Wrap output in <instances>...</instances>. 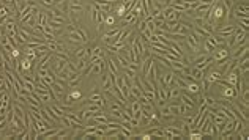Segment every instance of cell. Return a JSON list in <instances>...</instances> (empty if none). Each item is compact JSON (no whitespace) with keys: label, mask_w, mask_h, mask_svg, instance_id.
<instances>
[{"label":"cell","mask_w":249,"mask_h":140,"mask_svg":"<svg viewBox=\"0 0 249 140\" xmlns=\"http://www.w3.org/2000/svg\"><path fill=\"white\" fill-rule=\"evenodd\" d=\"M211 16H213V25H214L218 21L225 19V8L221 5V3L214 2V5H213V13H211Z\"/></svg>","instance_id":"2"},{"label":"cell","mask_w":249,"mask_h":140,"mask_svg":"<svg viewBox=\"0 0 249 140\" xmlns=\"http://www.w3.org/2000/svg\"><path fill=\"white\" fill-rule=\"evenodd\" d=\"M81 79H82V76H79V77L74 79V80H70V82H68V87H70V88L77 87V85H79V82H81Z\"/></svg>","instance_id":"37"},{"label":"cell","mask_w":249,"mask_h":140,"mask_svg":"<svg viewBox=\"0 0 249 140\" xmlns=\"http://www.w3.org/2000/svg\"><path fill=\"white\" fill-rule=\"evenodd\" d=\"M66 69L70 71V73H79V71H77V68H76V65H73V63H71V60L66 63Z\"/></svg>","instance_id":"38"},{"label":"cell","mask_w":249,"mask_h":140,"mask_svg":"<svg viewBox=\"0 0 249 140\" xmlns=\"http://www.w3.org/2000/svg\"><path fill=\"white\" fill-rule=\"evenodd\" d=\"M91 120H93L95 123H101V124H106V123H107V116H106L101 110L95 112V114H91Z\"/></svg>","instance_id":"11"},{"label":"cell","mask_w":249,"mask_h":140,"mask_svg":"<svg viewBox=\"0 0 249 140\" xmlns=\"http://www.w3.org/2000/svg\"><path fill=\"white\" fill-rule=\"evenodd\" d=\"M180 99H181V102L184 104V106L188 107V109H194V106H196V102H194V98H192V94L189 96V94H186V93H181V96H180Z\"/></svg>","instance_id":"8"},{"label":"cell","mask_w":249,"mask_h":140,"mask_svg":"<svg viewBox=\"0 0 249 140\" xmlns=\"http://www.w3.org/2000/svg\"><path fill=\"white\" fill-rule=\"evenodd\" d=\"M76 31L79 33V36H81V39H82V43H87V41H89V33H87V30H85V29H82V27L76 25Z\"/></svg>","instance_id":"19"},{"label":"cell","mask_w":249,"mask_h":140,"mask_svg":"<svg viewBox=\"0 0 249 140\" xmlns=\"http://www.w3.org/2000/svg\"><path fill=\"white\" fill-rule=\"evenodd\" d=\"M181 96V88L177 85H170L169 87V101H178Z\"/></svg>","instance_id":"6"},{"label":"cell","mask_w":249,"mask_h":140,"mask_svg":"<svg viewBox=\"0 0 249 140\" xmlns=\"http://www.w3.org/2000/svg\"><path fill=\"white\" fill-rule=\"evenodd\" d=\"M66 31H68V33L76 31V24H66Z\"/></svg>","instance_id":"41"},{"label":"cell","mask_w":249,"mask_h":140,"mask_svg":"<svg viewBox=\"0 0 249 140\" xmlns=\"http://www.w3.org/2000/svg\"><path fill=\"white\" fill-rule=\"evenodd\" d=\"M103 58V57H101ZM103 68H101V65H99V60L98 61H95L93 65L90 66V74H103Z\"/></svg>","instance_id":"17"},{"label":"cell","mask_w":249,"mask_h":140,"mask_svg":"<svg viewBox=\"0 0 249 140\" xmlns=\"http://www.w3.org/2000/svg\"><path fill=\"white\" fill-rule=\"evenodd\" d=\"M91 55L95 57H104V51L101 46H93V49H91Z\"/></svg>","instance_id":"24"},{"label":"cell","mask_w":249,"mask_h":140,"mask_svg":"<svg viewBox=\"0 0 249 140\" xmlns=\"http://www.w3.org/2000/svg\"><path fill=\"white\" fill-rule=\"evenodd\" d=\"M70 94H71V98H73V99H74V101H76V99H81V96H82V94H81V91H79V90H77V91H76V90H73V91H71Z\"/></svg>","instance_id":"39"},{"label":"cell","mask_w":249,"mask_h":140,"mask_svg":"<svg viewBox=\"0 0 249 140\" xmlns=\"http://www.w3.org/2000/svg\"><path fill=\"white\" fill-rule=\"evenodd\" d=\"M104 25L115 27V16H114V14H109V16H106V19H104Z\"/></svg>","instance_id":"29"},{"label":"cell","mask_w":249,"mask_h":140,"mask_svg":"<svg viewBox=\"0 0 249 140\" xmlns=\"http://www.w3.org/2000/svg\"><path fill=\"white\" fill-rule=\"evenodd\" d=\"M114 14L117 17H123L126 14V3L125 2H117L114 5Z\"/></svg>","instance_id":"7"},{"label":"cell","mask_w":249,"mask_h":140,"mask_svg":"<svg viewBox=\"0 0 249 140\" xmlns=\"http://www.w3.org/2000/svg\"><path fill=\"white\" fill-rule=\"evenodd\" d=\"M186 43H188V46H189V49H191V52H194V54H197L200 51V46H202V43H200V38L197 36V35H194L192 31H189V33L186 35Z\"/></svg>","instance_id":"1"},{"label":"cell","mask_w":249,"mask_h":140,"mask_svg":"<svg viewBox=\"0 0 249 140\" xmlns=\"http://www.w3.org/2000/svg\"><path fill=\"white\" fill-rule=\"evenodd\" d=\"M120 31H122V29L120 27H115V29L106 31V33H103V38H118Z\"/></svg>","instance_id":"15"},{"label":"cell","mask_w":249,"mask_h":140,"mask_svg":"<svg viewBox=\"0 0 249 140\" xmlns=\"http://www.w3.org/2000/svg\"><path fill=\"white\" fill-rule=\"evenodd\" d=\"M87 65H89V60H87L85 57H82V58H79V61H77L76 68H77V71H81V69H84Z\"/></svg>","instance_id":"27"},{"label":"cell","mask_w":249,"mask_h":140,"mask_svg":"<svg viewBox=\"0 0 249 140\" xmlns=\"http://www.w3.org/2000/svg\"><path fill=\"white\" fill-rule=\"evenodd\" d=\"M32 63H33V61L29 60L27 57H24V58L21 60V69H30V68H32Z\"/></svg>","instance_id":"25"},{"label":"cell","mask_w":249,"mask_h":140,"mask_svg":"<svg viewBox=\"0 0 249 140\" xmlns=\"http://www.w3.org/2000/svg\"><path fill=\"white\" fill-rule=\"evenodd\" d=\"M246 52H248V41H244L241 44H238V49L232 54V57H230V58H235V60H237V58H240L243 54H246Z\"/></svg>","instance_id":"10"},{"label":"cell","mask_w":249,"mask_h":140,"mask_svg":"<svg viewBox=\"0 0 249 140\" xmlns=\"http://www.w3.org/2000/svg\"><path fill=\"white\" fill-rule=\"evenodd\" d=\"M205 104L208 107H213V106H216V99L213 96H205Z\"/></svg>","instance_id":"36"},{"label":"cell","mask_w":249,"mask_h":140,"mask_svg":"<svg viewBox=\"0 0 249 140\" xmlns=\"http://www.w3.org/2000/svg\"><path fill=\"white\" fill-rule=\"evenodd\" d=\"M205 79H207V82H208V84H214L216 80L224 79V74H222V71H221V69H211L210 74L207 76Z\"/></svg>","instance_id":"5"},{"label":"cell","mask_w":249,"mask_h":140,"mask_svg":"<svg viewBox=\"0 0 249 140\" xmlns=\"http://www.w3.org/2000/svg\"><path fill=\"white\" fill-rule=\"evenodd\" d=\"M155 101H158V107H159V109H161V107H163V106H166V104H167V101H166V99H155Z\"/></svg>","instance_id":"42"},{"label":"cell","mask_w":249,"mask_h":140,"mask_svg":"<svg viewBox=\"0 0 249 140\" xmlns=\"http://www.w3.org/2000/svg\"><path fill=\"white\" fill-rule=\"evenodd\" d=\"M10 16V8H8L6 5H2L0 6V21L5 19V17Z\"/></svg>","instance_id":"23"},{"label":"cell","mask_w":249,"mask_h":140,"mask_svg":"<svg viewBox=\"0 0 249 140\" xmlns=\"http://www.w3.org/2000/svg\"><path fill=\"white\" fill-rule=\"evenodd\" d=\"M184 90H186L188 93H191V94H197V93H200V87H199V84H197V82H191V84H188Z\"/></svg>","instance_id":"13"},{"label":"cell","mask_w":249,"mask_h":140,"mask_svg":"<svg viewBox=\"0 0 249 140\" xmlns=\"http://www.w3.org/2000/svg\"><path fill=\"white\" fill-rule=\"evenodd\" d=\"M74 57H76V58L85 57V47H77L76 51H74Z\"/></svg>","instance_id":"35"},{"label":"cell","mask_w":249,"mask_h":140,"mask_svg":"<svg viewBox=\"0 0 249 140\" xmlns=\"http://www.w3.org/2000/svg\"><path fill=\"white\" fill-rule=\"evenodd\" d=\"M43 5H46V6H49V8H52V5L55 3V0H40Z\"/></svg>","instance_id":"40"},{"label":"cell","mask_w":249,"mask_h":140,"mask_svg":"<svg viewBox=\"0 0 249 140\" xmlns=\"http://www.w3.org/2000/svg\"><path fill=\"white\" fill-rule=\"evenodd\" d=\"M235 17L237 19H248V0H244L243 5H240L235 10Z\"/></svg>","instance_id":"4"},{"label":"cell","mask_w":249,"mask_h":140,"mask_svg":"<svg viewBox=\"0 0 249 140\" xmlns=\"http://www.w3.org/2000/svg\"><path fill=\"white\" fill-rule=\"evenodd\" d=\"M107 66H109L110 73H114V74H117V73H118V66L115 65V60H114V58H110V60L107 61Z\"/></svg>","instance_id":"28"},{"label":"cell","mask_w":249,"mask_h":140,"mask_svg":"<svg viewBox=\"0 0 249 140\" xmlns=\"http://www.w3.org/2000/svg\"><path fill=\"white\" fill-rule=\"evenodd\" d=\"M191 76H192V79H194L196 82H200V79L205 76V71L199 69V68H196V66H192L191 68Z\"/></svg>","instance_id":"12"},{"label":"cell","mask_w":249,"mask_h":140,"mask_svg":"<svg viewBox=\"0 0 249 140\" xmlns=\"http://www.w3.org/2000/svg\"><path fill=\"white\" fill-rule=\"evenodd\" d=\"M65 137H68V131L66 129H58L57 134H55L52 139H65Z\"/></svg>","instance_id":"32"},{"label":"cell","mask_w":249,"mask_h":140,"mask_svg":"<svg viewBox=\"0 0 249 140\" xmlns=\"http://www.w3.org/2000/svg\"><path fill=\"white\" fill-rule=\"evenodd\" d=\"M130 109H131V114H132V112H137V110H140V102H139V99H132V104H131V107H130Z\"/></svg>","instance_id":"31"},{"label":"cell","mask_w":249,"mask_h":140,"mask_svg":"<svg viewBox=\"0 0 249 140\" xmlns=\"http://www.w3.org/2000/svg\"><path fill=\"white\" fill-rule=\"evenodd\" d=\"M66 60H62V58H57V60H55V65H54V71H55V74L57 73H60V71L63 69V68L66 66Z\"/></svg>","instance_id":"16"},{"label":"cell","mask_w":249,"mask_h":140,"mask_svg":"<svg viewBox=\"0 0 249 140\" xmlns=\"http://www.w3.org/2000/svg\"><path fill=\"white\" fill-rule=\"evenodd\" d=\"M204 47H205V52H208V54H213V52L216 51V47H214L210 41H207V39L204 41Z\"/></svg>","instance_id":"30"},{"label":"cell","mask_w":249,"mask_h":140,"mask_svg":"<svg viewBox=\"0 0 249 140\" xmlns=\"http://www.w3.org/2000/svg\"><path fill=\"white\" fill-rule=\"evenodd\" d=\"M151 60H153V58L151 57H147V58H144V60H140V63H142V74H147V71H148V68H150V63H151Z\"/></svg>","instance_id":"20"},{"label":"cell","mask_w":249,"mask_h":140,"mask_svg":"<svg viewBox=\"0 0 249 140\" xmlns=\"http://www.w3.org/2000/svg\"><path fill=\"white\" fill-rule=\"evenodd\" d=\"M110 87H112V82H110V77H109V74H107V76H104V77H103V88H104V90H109Z\"/></svg>","instance_id":"33"},{"label":"cell","mask_w":249,"mask_h":140,"mask_svg":"<svg viewBox=\"0 0 249 140\" xmlns=\"http://www.w3.org/2000/svg\"><path fill=\"white\" fill-rule=\"evenodd\" d=\"M199 2L204 5H211V3H214V0H199Z\"/></svg>","instance_id":"44"},{"label":"cell","mask_w":249,"mask_h":140,"mask_svg":"<svg viewBox=\"0 0 249 140\" xmlns=\"http://www.w3.org/2000/svg\"><path fill=\"white\" fill-rule=\"evenodd\" d=\"M73 104H74V99L71 98V94L70 93L63 94V106H65V107H71Z\"/></svg>","instance_id":"21"},{"label":"cell","mask_w":249,"mask_h":140,"mask_svg":"<svg viewBox=\"0 0 249 140\" xmlns=\"http://www.w3.org/2000/svg\"><path fill=\"white\" fill-rule=\"evenodd\" d=\"M244 41H248V30H241V29H237L233 31V44H241Z\"/></svg>","instance_id":"3"},{"label":"cell","mask_w":249,"mask_h":140,"mask_svg":"<svg viewBox=\"0 0 249 140\" xmlns=\"http://www.w3.org/2000/svg\"><path fill=\"white\" fill-rule=\"evenodd\" d=\"M68 10H70V13H73V14H76V13H84V6H82L81 3H70Z\"/></svg>","instance_id":"18"},{"label":"cell","mask_w":249,"mask_h":140,"mask_svg":"<svg viewBox=\"0 0 249 140\" xmlns=\"http://www.w3.org/2000/svg\"><path fill=\"white\" fill-rule=\"evenodd\" d=\"M238 21H240V24L243 25V29L248 30V19H238Z\"/></svg>","instance_id":"43"},{"label":"cell","mask_w":249,"mask_h":140,"mask_svg":"<svg viewBox=\"0 0 249 140\" xmlns=\"http://www.w3.org/2000/svg\"><path fill=\"white\" fill-rule=\"evenodd\" d=\"M237 30V25H225V27H221L218 30V35L219 36H230V35H233V31Z\"/></svg>","instance_id":"9"},{"label":"cell","mask_w":249,"mask_h":140,"mask_svg":"<svg viewBox=\"0 0 249 140\" xmlns=\"http://www.w3.org/2000/svg\"><path fill=\"white\" fill-rule=\"evenodd\" d=\"M191 31L194 35H197L199 38H208L210 36V33L205 29H202V27H194V29H191Z\"/></svg>","instance_id":"14"},{"label":"cell","mask_w":249,"mask_h":140,"mask_svg":"<svg viewBox=\"0 0 249 140\" xmlns=\"http://www.w3.org/2000/svg\"><path fill=\"white\" fill-rule=\"evenodd\" d=\"M68 38H70L71 43H77V44L82 43V39H81V36H79L77 31H71V33H68Z\"/></svg>","instance_id":"22"},{"label":"cell","mask_w":249,"mask_h":140,"mask_svg":"<svg viewBox=\"0 0 249 140\" xmlns=\"http://www.w3.org/2000/svg\"><path fill=\"white\" fill-rule=\"evenodd\" d=\"M192 21H194L196 27H204V24L207 22L204 16H192Z\"/></svg>","instance_id":"26"},{"label":"cell","mask_w":249,"mask_h":140,"mask_svg":"<svg viewBox=\"0 0 249 140\" xmlns=\"http://www.w3.org/2000/svg\"><path fill=\"white\" fill-rule=\"evenodd\" d=\"M85 110H89V112H91V114H95V112H98V110H101V107L98 106V104H87V109Z\"/></svg>","instance_id":"34"}]
</instances>
